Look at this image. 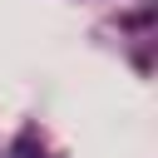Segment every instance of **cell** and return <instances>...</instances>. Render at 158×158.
<instances>
[]
</instances>
